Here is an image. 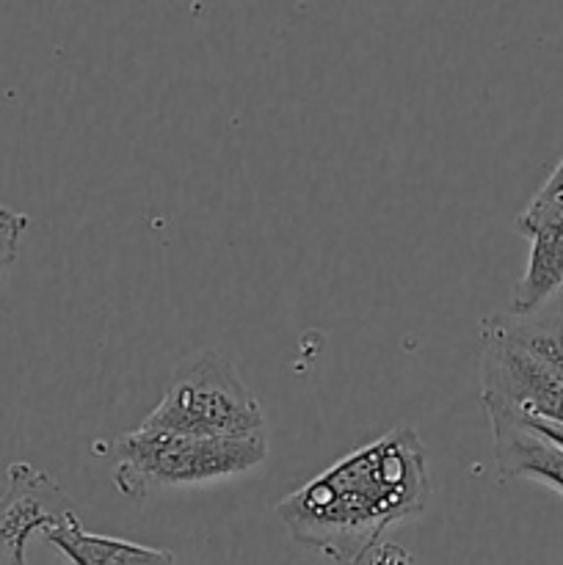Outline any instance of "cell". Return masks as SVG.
<instances>
[{
    "label": "cell",
    "instance_id": "obj_7",
    "mask_svg": "<svg viewBox=\"0 0 563 565\" xmlns=\"http://www.w3.org/2000/svg\"><path fill=\"white\" fill-rule=\"evenodd\" d=\"M42 539L64 555L70 565H174V552L155 550V546L132 544V541L97 535L83 530L77 511L66 513L50 524Z\"/></svg>",
    "mask_w": 563,
    "mask_h": 565
},
{
    "label": "cell",
    "instance_id": "obj_5",
    "mask_svg": "<svg viewBox=\"0 0 563 565\" xmlns=\"http://www.w3.org/2000/svg\"><path fill=\"white\" fill-rule=\"evenodd\" d=\"M72 511V500L47 472L25 461L11 463L0 497V565H28V541Z\"/></svg>",
    "mask_w": 563,
    "mask_h": 565
},
{
    "label": "cell",
    "instance_id": "obj_11",
    "mask_svg": "<svg viewBox=\"0 0 563 565\" xmlns=\"http://www.w3.org/2000/svg\"><path fill=\"white\" fill-rule=\"evenodd\" d=\"M552 301H555L557 312H563V279H561V285H557V290L552 292Z\"/></svg>",
    "mask_w": 563,
    "mask_h": 565
},
{
    "label": "cell",
    "instance_id": "obj_8",
    "mask_svg": "<svg viewBox=\"0 0 563 565\" xmlns=\"http://www.w3.org/2000/svg\"><path fill=\"white\" fill-rule=\"evenodd\" d=\"M495 320L511 340L528 348L535 359H541L563 381V329L550 323H539V320L522 318V315L513 312L495 315Z\"/></svg>",
    "mask_w": 563,
    "mask_h": 565
},
{
    "label": "cell",
    "instance_id": "obj_10",
    "mask_svg": "<svg viewBox=\"0 0 563 565\" xmlns=\"http://www.w3.org/2000/svg\"><path fill=\"white\" fill-rule=\"evenodd\" d=\"M522 417L524 425H530L533 430H539L541 436H546L550 441H555L557 447H563V425H555V423H544V419H533V417H524V414H519Z\"/></svg>",
    "mask_w": 563,
    "mask_h": 565
},
{
    "label": "cell",
    "instance_id": "obj_4",
    "mask_svg": "<svg viewBox=\"0 0 563 565\" xmlns=\"http://www.w3.org/2000/svg\"><path fill=\"white\" fill-rule=\"evenodd\" d=\"M480 403H500L524 417L563 425V381L500 329L480 323Z\"/></svg>",
    "mask_w": 563,
    "mask_h": 565
},
{
    "label": "cell",
    "instance_id": "obj_2",
    "mask_svg": "<svg viewBox=\"0 0 563 565\" xmlns=\"http://www.w3.org/2000/svg\"><path fill=\"white\" fill-rule=\"evenodd\" d=\"M114 483L127 500L144 502L180 486H202L246 475L265 463V434L246 439H208L138 425L108 445Z\"/></svg>",
    "mask_w": 563,
    "mask_h": 565
},
{
    "label": "cell",
    "instance_id": "obj_6",
    "mask_svg": "<svg viewBox=\"0 0 563 565\" xmlns=\"http://www.w3.org/2000/svg\"><path fill=\"white\" fill-rule=\"evenodd\" d=\"M495 439V467L500 480H539L563 494V447L522 423L500 403H484Z\"/></svg>",
    "mask_w": 563,
    "mask_h": 565
},
{
    "label": "cell",
    "instance_id": "obj_9",
    "mask_svg": "<svg viewBox=\"0 0 563 565\" xmlns=\"http://www.w3.org/2000/svg\"><path fill=\"white\" fill-rule=\"evenodd\" d=\"M28 232V215L0 204V285L20 254V241Z\"/></svg>",
    "mask_w": 563,
    "mask_h": 565
},
{
    "label": "cell",
    "instance_id": "obj_1",
    "mask_svg": "<svg viewBox=\"0 0 563 565\" xmlns=\"http://www.w3.org/2000/svg\"><path fill=\"white\" fill-rule=\"evenodd\" d=\"M431 500L425 447L397 425L359 447L276 505L287 535L337 565H362L395 524L417 519Z\"/></svg>",
    "mask_w": 563,
    "mask_h": 565
},
{
    "label": "cell",
    "instance_id": "obj_3",
    "mask_svg": "<svg viewBox=\"0 0 563 565\" xmlns=\"http://www.w3.org/2000/svg\"><path fill=\"white\" fill-rule=\"evenodd\" d=\"M144 428L208 439H246L265 430L263 408L226 356L199 351L171 373Z\"/></svg>",
    "mask_w": 563,
    "mask_h": 565
}]
</instances>
